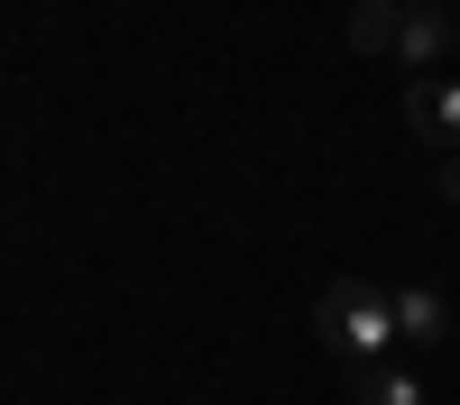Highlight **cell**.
Segmentation results:
<instances>
[{
    "label": "cell",
    "instance_id": "cell-6",
    "mask_svg": "<svg viewBox=\"0 0 460 405\" xmlns=\"http://www.w3.org/2000/svg\"><path fill=\"white\" fill-rule=\"evenodd\" d=\"M359 405H424V387H414L405 368L377 359V368H359Z\"/></svg>",
    "mask_w": 460,
    "mask_h": 405
},
{
    "label": "cell",
    "instance_id": "cell-8",
    "mask_svg": "<svg viewBox=\"0 0 460 405\" xmlns=\"http://www.w3.org/2000/svg\"><path fill=\"white\" fill-rule=\"evenodd\" d=\"M396 10H424V0H396Z\"/></svg>",
    "mask_w": 460,
    "mask_h": 405
},
{
    "label": "cell",
    "instance_id": "cell-1",
    "mask_svg": "<svg viewBox=\"0 0 460 405\" xmlns=\"http://www.w3.org/2000/svg\"><path fill=\"white\" fill-rule=\"evenodd\" d=\"M314 331H323V350H332V359H350V368H377V359L396 350V313H387V295H377V286H359V277L323 286Z\"/></svg>",
    "mask_w": 460,
    "mask_h": 405
},
{
    "label": "cell",
    "instance_id": "cell-7",
    "mask_svg": "<svg viewBox=\"0 0 460 405\" xmlns=\"http://www.w3.org/2000/svg\"><path fill=\"white\" fill-rule=\"evenodd\" d=\"M442 203H460V157H442Z\"/></svg>",
    "mask_w": 460,
    "mask_h": 405
},
{
    "label": "cell",
    "instance_id": "cell-4",
    "mask_svg": "<svg viewBox=\"0 0 460 405\" xmlns=\"http://www.w3.org/2000/svg\"><path fill=\"white\" fill-rule=\"evenodd\" d=\"M451 37H460V28H451V10H442V0H424V10H405V28H396V56H405L414 74H424L433 56H451Z\"/></svg>",
    "mask_w": 460,
    "mask_h": 405
},
{
    "label": "cell",
    "instance_id": "cell-3",
    "mask_svg": "<svg viewBox=\"0 0 460 405\" xmlns=\"http://www.w3.org/2000/svg\"><path fill=\"white\" fill-rule=\"evenodd\" d=\"M387 313H396V341H451V304H442V286H396Z\"/></svg>",
    "mask_w": 460,
    "mask_h": 405
},
{
    "label": "cell",
    "instance_id": "cell-5",
    "mask_svg": "<svg viewBox=\"0 0 460 405\" xmlns=\"http://www.w3.org/2000/svg\"><path fill=\"white\" fill-rule=\"evenodd\" d=\"M396 28H405L396 0H350V47L359 56H396Z\"/></svg>",
    "mask_w": 460,
    "mask_h": 405
},
{
    "label": "cell",
    "instance_id": "cell-2",
    "mask_svg": "<svg viewBox=\"0 0 460 405\" xmlns=\"http://www.w3.org/2000/svg\"><path fill=\"white\" fill-rule=\"evenodd\" d=\"M405 129L433 147V157H460V84L424 74V84H405Z\"/></svg>",
    "mask_w": 460,
    "mask_h": 405
}]
</instances>
